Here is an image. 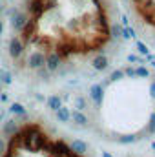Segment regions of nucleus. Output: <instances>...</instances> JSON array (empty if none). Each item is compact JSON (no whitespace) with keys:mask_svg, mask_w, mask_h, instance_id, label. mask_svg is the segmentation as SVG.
Instances as JSON below:
<instances>
[{"mask_svg":"<svg viewBox=\"0 0 155 157\" xmlns=\"http://www.w3.org/2000/svg\"><path fill=\"white\" fill-rule=\"evenodd\" d=\"M24 143L31 152H39L46 146V135L40 133L39 128H33L31 133H28V137H24Z\"/></svg>","mask_w":155,"mask_h":157,"instance_id":"1","label":"nucleus"},{"mask_svg":"<svg viewBox=\"0 0 155 157\" xmlns=\"http://www.w3.org/2000/svg\"><path fill=\"white\" fill-rule=\"evenodd\" d=\"M28 24H29V18H28V15L24 11H17L15 9L11 13V28L15 31H24L28 28Z\"/></svg>","mask_w":155,"mask_h":157,"instance_id":"2","label":"nucleus"},{"mask_svg":"<svg viewBox=\"0 0 155 157\" xmlns=\"http://www.w3.org/2000/svg\"><path fill=\"white\" fill-rule=\"evenodd\" d=\"M7 51H9V55H11V59H20L22 57V53H24V42L22 39H18V37H13V39L9 40V48H7Z\"/></svg>","mask_w":155,"mask_h":157,"instance_id":"3","label":"nucleus"},{"mask_svg":"<svg viewBox=\"0 0 155 157\" xmlns=\"http://www.w3.org/2000/svg\"><path fill=\"white\" fill-rule=\"evenodd\" d=\"M60 55L57 53V51H51V53H47L46 55V64H44V68L49 71V73H55L59 68H60Z\"/></svg>","mask_w":155,"mask_h":157,"instance_id":"4","label":"nucleus"},{"mask_svg":"<svg viewBox=\"0 0 155 157\" xmlns=\"http://www.w3.org/2000/svg\"><path fill=\"white\" fill-rule=\"evenodd\" d=\"M46 64V55L42 51H33L28 59V68L29 70H39V68H44Z\"/></svg>","mask_w":155,"mask_h":157,"instance_id":"5","label":"nucleus"},{"mask_svg":"<svg viewBox=\"0 0 155 157\" xmlns=\"http://www.w3.org/2000/svg\"><path fill=\"white\" fill-rule=\"evenodd\" d=\"M89 97L91 101L95 102V106H102V101H104V86L102 84H93L89 88Z\"/></svg>","mask_w":155,"mask_h":157,"instance_id":"6","label":"nucleus"},{"mask_svg":"<svg viewBox=\"0 0 155 157\" xmlns=\"http://www.w3.org/2000/svg\"><path fill=\"white\" fill-rule=\"evenodd\" d=\"M108 57L106 55H97L93 60H91V66H93V70H97V71H104V70H108Z\"/></svg>","mask_w":155,"mask_h":157,"instance_id":"7","label":"nucleus"},{"mask_svg":"<svg viewBox=\"0 0 155 157\" xmlns=\"http://www.w3.org/2000/svg\"><path fill=\"white\" fill-rule=\"evenodd\" d=\"M2 132H4L7 137L17 135V133H18V124H17V121H15V119H7V121L4 122V126H2Z\"/></svg>","mask_w":155,"mask_h":157,"instance_id":"8","label":"nucleus"},{"mask_svg":"<svg viewBox=\"0 0 155 157\" xmlns=\"http://www.w3.org/2000/svg\"><path fill=\"white\" fill-rule=\"evenodd\" d=\"M70 150L75 154V155H78V157H82L86 152H88V144L84 143V141H80V139H75L71 144H70Z\"/></svg>","mask_w":155,"mask_h":157,"instance_id":"9","label":"nucleus"},{"mask_svg":"<svg viewBox=\"0 0 155 157\" xmlns=\"http://www.w3.org/2000/svg\"><path fill=\"white\" fill-rule=\"evenodd\" d=\"M46 104H47V108H49V110L57 112V110L62 106V99H60L59 95H49V97L46 99Z\"/></svg>","mask_w":155,"mask_h":157,"instance_id":"10","label":"nucleus"},{"mask_svg":"<svg viewBox=\"0 0 155 157\" xmlns=\"http://www.w3.org/2000/svg\"><path fill=\"white\" fill-rule=\"evenodd\" d=\"M57 119H59L60 122H68V121H71V112H70V108L62 104V106L57 110Z\"/></svg>","mask_w":155,"mask_h":157,"instance_id":"11","label":"nucleus"},{"mask_svg":"<svg viewBox=\"0 0 155 157\" xmlns=\"http://www.w3.org/2000/svg\"><path fill=\"white\" fill-rule=\"evenodd\" d=\"M71 121L78 124V126H86L88 124V117L80 112V110H75V112H71Z\"/></svg>","mask_w":155,"mask_h":157,"instance_id":"12","label":"nucleus"},{"mask_svg":"<svg viewBox=\"0 0 155 157\" xmlns=\"http://www.w3.org/2000/svg\"><path fill=\"white\" fill-rule=\"evenodd\" d=\"M9 112H11V113H15V115H26V113H28L26 106H24V104H20V102H13V104L9 106Z\"/></svg>","mask_w":155,"mask_h":157,"instance_id":"13","label":"nucleus"},{"mask_svg":"<svg viewBox=\"0 0 155 157\" xmlns=\"http://www.w3.org/2000/svg\"><path fill=\"white\" fill-rule=\"evenodd\" d=\"M13 82V75L7 71V70H2L0 68V84H6V86H9Z\"/></svg>","mask_w":155,"mask_h":157,"instance_id":"14","label":"nucleus"},{"mask_svg":"<svg viewBox=\"0 0 155 157\" xmlns=\"http://www.w3.org/2000/svg\"><path fill=\"white\" fill-rule=\"evenodd\" d=\"M117 141H119L120 144H131V143L137 141V135H122V137H119Z\"/></svg>","mask_w":155,"mask_h":157,"instance_id":"15","label":"nucleus"},{"mask_svg":"<svg viewBox=\"0 0 155 157\" xmlns=\"http://www.w3.org/2000/svg\"><path fill=\"white\" fill-rule=\"evenodd\" d=\"M135 77H144V78H148V77H150V71H148V68H144V66H139V68L135 70Z\"/></svg>","mask_w":155,"mask_h":157,"instance_id":"16","label":"nucleus"},{"mask_svg":"<svg viewBox=\"0 0 155 157\" xmlns=\"http://www.w3.org/2000/svg\"><path fill=\"white\" fill-rule=\"evenodd\" d=\"M120 78H124V71H122V70H115V71L110 75V82H117V80H120Z\"/></svg>","mask_w":155,"mask_h":157,"instance_id":"17","label":"nucleus"},{"mask_svg":"<svg viewBox=\"0 0 155 157\" xmlns=\"http://www.w3.org/2000/svg\"><path fill=\"white\" fill-rule=\"evenodd\" d=\"M146 132H148L150 135H153V133H155V112L150 115V122H148V128H146Z\"/></svg>","mask_w":155,"mask_h":157,"instance_id":"18","label":"nucleus"},{"mask_svg":"<svg viewBox=\"0 0 155 157\" xmlns=\"http://www.w3.org/2000/svg\"><path fill=\"white\" fill-rule=\"evenodd\" d=\"M112 37H115V39H122V28H120V26H117V24L112 26Z\"/></svg>","mask_w":155,"mask_h":157,"instance_id":"19","label":"nucleus"},{"mask_svg":"<svg viewBox=\"0 0 155 157\" xmlns=\"http://www.w3.org/2000/svg\"><path fill=\"white\" fill-rule=\"evenodd\" d=\"M75 108L80 110V112L86 108V99H84V97H77V99H75Z\"/></svg>","mask_w":155,"mask_h":157,"instance_id":"20","label":"nucleus"},{"mask_svg":"<svg viewBox=\"0 0 155 157\" xmlns=\"http://www.w3.org/2000/svg\"><path fill=\"white\" fill-rule=\"evenodd\" d=\"M135 37V31L131 28H124L122 29V39H133Z\"/></svg>","mask_w":155,"mask_h":157,"instance_id":"21","label":"nucleus"},{"mask_svg":"<svg viewBox=\"0 0 155 157\" xmlns=\"http://www.w3.org/2000/svg\"><path fill=\"white\" fill-rule=\"evenodd\" d=\"M137 49H139L141 55H148V46H146L144 42H141V40L137 42Z\"/></svg>","mask_w":155,"mask_h":157,"instance_id":"22","label":"nucleus"},{"mask_svg":"<svg viewBox=\"0 0 155 157\" xmlns=\"http://www.w3.org/2000/svg\"><path fill=\"white\" fill-rule=\"evenodd\" d=\"M6 150H7V144H6L4 137H0V155H4V154H6Z\"/></svg>","mask_w":155,"mask_h":157,"instance_id":"23","label":"nucleus"},{"mask_svg":"<svg viewBox=\"0 0 155 157\" xmlns=\"http://www.w3.org/2000/svg\"><path fill=\"white\" fill-rule=\"evenodd\" d=\"M124 77H135V70L130 66V68H126L124 70Z\"/></svg>","mask_w":155,"mask_h":157,"instance_id":"24","label":"nucleus"},{"mask_svg":"<svg viewBox=\"0 0 155 157\" xmlns=\"http://www.w3.org/2000/svg\"><path fill=\"white\" fill-rule=\"evenodd\" d=\"M128 62H141V59L137 55H128Z\"/></svg>","mask_w":155,"mask_h":157,"instance_id":"25","label":"nucleus"},{"mask_svg":"<svg viewBox=\"0 0 155 157\" xmlns=\"http://www.w3.org/2000/svg\"><path fill=\"white\" fill-rule=\"evenodd\" d=\"M150 95H152V99H155V82H152V86H150Z\"/></svg>","mask_w":155,"mask_h":157,"instance_id":"26","label":"nucleus"},{"mask_svg":"<svg viewBox=\"0 0 155 157\" xmlns=\"http://www.w3.org/2000/svg\"><path fill=\"white\" fill-rule=\"evenodd\" d=\"M2 102H7V93H2V95H0V104H2Z\"/></svg>","mask_w":155,"mask_h":157,"instance_id":"27","label":"nucleus"},{"mask_svg":"<svg viewBox=\"0 0 155 157\" xmlns=\"http://www.w3.org/2000/svg\"><path fill=\"white\" fill-rule=\"evenodd\" d=\"M102 157H113L110 152H102Z\"/></svg>","mask_w":155,"mask_h":157,"instance_id":"28","label":"nucleus"},{"mask_svg":"<svg viewBox=\"0 0 155 157\" xmlns=\"http://www.w3.org/2000/svg\"><path fill=\"white\" fill-rule=\"evenodd\" d=\"M2 33H4V24H2V20H0V37H2Z\"/></svg>","mask_w":155,"mask_h":157,"instance_id":"29","label":"nucleus"},{"mask_svg":"<svg viewBox=\"0 0 155 157\" xmlns=\"http://www.w3.org/2000/svg\"><path fill=\"white\" fill-rule=\"evenodd\" d=\"M152 148H153V152H155V141H153V144H152Z\"/></svg>","mask_w":155,"mask_h":157,"instance_id":"30","label":"nucleus"},{"mask_svg":"<svg viewBox=\"0 0 155 157\" xmlns=\"http://www.w3.org/2000/svg\"><path fill=\"white\" fill-rule=\"evenodd\" d=\"M153 68H155V60H153Z\"/></svg>","mask_w":155,"mask_h":157,"instance_id":"31","label":"nucleus"}]
</instances>
